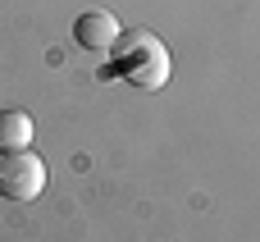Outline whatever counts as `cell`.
Wrapping results in <instances>:
<instances>
[{"label": "cell", "instance_id": "obj_3", "mask_svg": "<svg viewBox=\"0 0 260 242\" xmlns=\"http://www.w3.org/2000/svg\"><path fill=\"white\" fill-rule=\"evenodd\" d=\"M119 18L110 14V9H87V14H78V23H73V37H78V46H87V50H110L114 41H119Z\"/></svg>", "mask_w": 260, "mask_h": 242}, {"label": "cell", "instance_id": "obj_1", "mask_svg": "<svg viewBox=\"0 0 260 242\" xmlns=\"http://www.w3.org/2000/svg\"><path fill=\"white\" fill-rule=\"evenodd\" d=\"M110 73L142 92H160L169 82V46L146 27L119 32V41L110 46Z\"/></svg>", "mask_w": 260, "mask_h": 242}, {"label": "cell", "instance_id": "obj_2", "mask_svg": "<svg viewBox=\"0 0 260 242\" xmlns=\"http://www.w3.org/2000/svg\"><path fill=\"white\" fill-rule=\"evenodd\" d=\"M41 188H46V165H41V156H32L27 146L0 156V197H9V201H37Z\"/></svg>", "mask_w": 260, "mask_h": 242}, {"label": "cell", "instance_id": "obj_4", "mask_svg": "<svg viewBox=\"0 0 260 242\" xmlns=\"http://www.w3.org/2000/svg\"><path fill=\"white\" fill-rule=\"evenodd\" d=\"M32 133H37V124H32L27 110H0V151L32 146Z\"/></svg>", "mask_w": 260, "mask_h": 242}]
</instances>
